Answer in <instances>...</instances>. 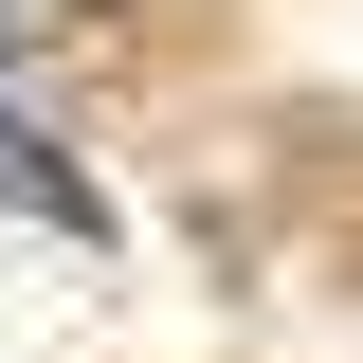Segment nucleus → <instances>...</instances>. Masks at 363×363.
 I'll use <instances>...</instances> for the list:
<instances>
[{
  "mask_svg": "<svg viewBox=\"0 0 363 363\" xmlns=\"http://www.w3.org/2000/svg\"><path fill=\"white\" fill-rule=\"evenodd\" d=\"M0 200H18V218H37V236H73V255H91V236H109V200H91V182L55 164L37 128H18V91H0Z\"/></svg>",
  "mask_w": 363,
  "mask_h": 363,
  "instance_id": "obj_1",
  "label": "nucleus"
}]
</instances>
